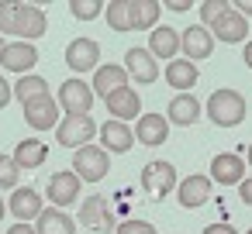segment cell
<instances>
[{
  "label": "cell",
  "mask_w": 252,
  "mask_h": 234,
  "mask_svg": "<svg viewBox=\"0 0 252 234\" xmlns=\"http://www.w3.org/2000/svg\"><path fill=\"white\" fill-rule=\"evenodd\" d=\"M14 21H18V4H0V35H14Z\"/></svg>",
  "instance_id": "d6a6232c"
},
{
  "label": "cell",
  "mask_w": 252,
  "mask_h": 234,
  "mask_svg": "<svg viewBox=\"0 0 252 234\" xmlns=\"http://www.w3.org/2000/svg\"><path fill=\"white\" fill-rule=\"evenodd\" d=\"M238 196H242V203H245V207H252V176H249V179H242Z\"/></svg>",
  "instance_id": "d590c367"
},
{
  "label": "cell",
  "mask_w": 252,
  "mask_h": 234,
  "mask_svg": "<svg viewBox=\"0 0 252 234\" xmlns=\"http://www.w3.org/2000/svg\"><path fill=\"white\" fill-rule=\"evenodd\" d=\"M125 69L135 83H156L159 79V59L149 49H128L125 52Z\"/></svg>",
  "instance_id": "5bb4252c"
},
{
  "label": "cell",
  "mask_w": 252,
  "mask_h": 234,
  "mask_svg": "<svg viewBox=\"0 0 252 234\" xmlns=\"http://www.w3.org/2000/svg\"><path fill=\"white\" fill-rule=\"evenodd\" d=\"M0 66H4L7 73H18V79H21V76H32V69L38 66V49H35V42H7Z\"/></svg>",
  "instance_id": "52a82bcc"
},
{
  "label": "cell",
  "mask_w": 252,
  "mask_h": 234,
  "mask_svg": "<svg viewBox=\"0 0 252 234\" xmlns=\"http://www.w3.org/2000/svg\"><path fill=\"white\" fill-rule=\"evenodd\" d=\"M180 186V179H176V169H173V162H149L145 169H142V189L152 196V200H166L173 189Z\"/></svg>",
  "instance_id": "277c9868"
},
{
  "label": "cell",
  "mask_w": 252,
  "mask_h": 234,
  "mask_svg": "<svg viewBox=\"0 0 252 234\" xmlns=\"http://www.w3.org/2000/svg\"><path fill=\"white\" fill-rule=\"evenodd\" d=\"M80 186H83V179H80L73 169H69V172H52V176H49V203L59 207V210L73 207V203L80 200Z\"/></svg>",
  "instance_id": "30bf717a"
},
{
  "label": "cell",
  "mask_w": 252,
  "mask_h": 234,
  "mask_svg": "<svg viewBox=\"0 0 252 234\" xmlns=\"http://www.w3.org/2000/svg\"><path fill=\"white\" fill-rule=\"evenodd\" d=\"M35 231H38V234H76V220H73L66 210L49 207V210L35 220Z\"/></svg>",
  "instance_id": "4316f807"
},
{
  "label": "cell",
  "mask_w": 252,
  "mask_h": 234,
  "mask_svg": "<svg viewBox=\"0 0 252 234\" xmlns=\"http://www.w3.org/2000/svg\"><path fill=\"white\" fill-rule=\"evenodd\" d=\"M207 117L218 128H235L245 121V97L238 90H214L207 100Z\"/></svg>",
  "instance_id": "6da1fadb"
},
{
  "label": "cell",
  "mask_w": 252,
  "mask_h": 234,
  "mask_svg": "<svg viewBox=\"0 0 252 234\" xmlns=\"http://www.w3.org/2000/svg\"><path fill=\"white\" fill-rule=\"evenodd\" d=\"M211 35H214L218 42H224V45H238V42H245V35H249V18L238 14L235 4H231V7L211 25Z\"/></svg>",
  "instance_id": "7c38bea8"
},
{
  "label": "cell",
  "mask_w": 252,
  "mask_h": 234,
  "mask_svg": "<svg viewBox=\"0 0 252 234\" xmlns=\"http://www.w3.org/2000/svg\"><path fill=\"white\" fill-rule=\"evenodd\" d=\"M104 7H107L104 0H69V14L76 21H94V18H100Z\"/></svg>",
  "instance_id": "f546056e"
},
{
  "label": "cell",
  "mask_w": 252,
  "mask_h": 234,
  "mask_svg": "<svg viewBox=\"0 0 252 234\" xmlns=\"http://www.w3.org/2000/svg\"><path fill=\"white\" fill-rule=\"evenodd\" d=\"M162 7H166V11H176V14H183V11H190L193 4H190V0H166Z\"/></svg>",
  "instance_id": "8d00e7d4"
},
{
  "label": "cell",
  "mask_w": 252,
  "mask_h": 234,
  "mask_svg": "<svg viewBox=\"0 0 252 234\" xmlns=\"http://www.w3.org/2000/svg\"><path fill=\"white\" fill-rule=\"evenodd\" d=\"M197 62H190V59H173V62H166V83L173 86V90H180V93H190L193 86H197Z\"/></svg>",
  "instance_id": "d4e9b609"
},
{
  "label": "cell",
  "mask_w": 252,
  "mask_h": 234,
  "mask_svg": "<svg viewBox=\"0 0 252 234\" xmlns=\"http://www.w3.org/2000/svg\"><path fill=\"white\" fill-rule=\"evenodd\" d=\"M242 62L252 69V42H245V52H242Z\"/></svg>",
  "instance_id": "60d3db41"
},
{
  "label": "cell",
  "mask_w": 252,
  "mask_h": 234,
  "mask_svg": "<svg viewBox=\"0 0 252 234\" xmlns=\"http://www.w3.org/2000/svg\"><path fill=\"white\" fill-rule=\"evenodd\" d=\"M228 7H231L228 0H204V4H200V18H204V25L211 28V25H214V21H218Z\"/></svg>",
  "instance_id": "1f68e13d"
},
{
  "label": "cell",
  "mask_w": 252,
  "mask_h": 234,
  "mask_svg": "<svg viewBox=\"0 0 252 234\" xmlns=\"http://www.w3.org/2000/svg\"><path fill=\"white\" fill-rule=\"evenodd\" d=\"M4 49H7V38H4V35H0V59H4Z\"/></svg>",
  "instance_id": "b9f144b4"
},
{
  "label": "cell",
  "mask_w": 252,
  "mask_h": 234,
  "mask_svg": "<svg viewBox=\"0 0 252 234\" xmlns=\"http://www.w3.org/2000/svg\"><path fill=\"white\" fill-rule=\"evenodd\" d=\"M14 97L21 100V107L25 104H32V100H38V97H49V83L42 79V76H21L18 83H14Z\"/></svg>",
  "instance_id": "83f0119b"
},
{
  "label": "cell",
  "mask_w": 252,
  "mask_h": 234,
  "mask_svg": "<svg viewBox=\"0 0 252 234\" xmlns=\"http://www.w3.org/2000/svg\"><path fill=\"white\" fill-rule=\"evenodd\" d=\"M7 210L14 213L18 224H28V220H38V217L45 213V203H42L38 189H32V186H18V189L11 193V200H7Z\"/></svg>",
  "instance_id": "8fae6325"
},
{
  "label": "cell",
  "mask_w": 252,
  "mask_h": 234,
  "mask_svg": "<svg viewBox=\"0 0 252 234\" xmlns=\"http://www.w3.org/2000/svg\"><path fill=\"white\" fill-rule=\"evenodd\" d=\"M204 234H238V231H235L231 224H207Z\"/></svg>",
  "instance_id": "74e56055"
},
{
  "label": "cell",
  "mask_w": 252,
  "mask_h": 234,
  "mask_svg": "<svg viewBox=\"0 0 252 234\" xmlns=\"http://www.w3.org/2000/svg\"><path fill=\"white\" fill-rule=\"evenodd\" d=\"M159 0H128V18H131V31H156L159 25Z\"/></svg>",
  "instance_id": "cb8c5ba5"
},
{
  "label": "cell",
  "mask_w": 252,
  "mask_h": 234,
  "mask_svg": "<svg viewBox=\"0 0 252 234\" xmlns=\"http://www.w3.org/2000/svg\"><path fill=\"white\" fill-rule=\"evenodd\" d=\"M90 86H94V93H97V97H104V100H107L111 93H118V90H125V86H128V69H125V66H111V62H107V66H100V69L94 73V83H90Z\"/></svg>",
  "instance_id": "44dd1931"
},
{
  "label": "cell",
  "mask_w": 252,
  "mask_h": 234,
  "mask_svg": "<svg viewBox=\"0 0 252 234\" xmlns=\"http://www.w3.org/2000/svg\"><path fill=\"white\" fill-rule=\"evenodd\" d=\"M18 172L14 155H0V189H18Z\"/></svg>",
  "instance_id": "4dcf8cb0"
},
{
  "label": "cell",
  "mask_w": 252,
  "mask_h": 234,
  "mask_svg": "<svg viewBox=\"0 0 252 234\" xmlns=\"http://www.w3.org/2000/svg\"><path fill=\"white\" fill-rule=\"evenodd\" d=\"M169 138V117L166 114H142L135 121V141L145 148H156Z\"/></svg>",
  "instance_id": "2e32d148"
},
{
  "label": "cell",
  "mask_w": 252,
  "mask_h": 234,
  "mask_svg": "<svg viewBox=\"0 0 252 234\" xmlns=\"http://www.w3.org/2000/svg\"><path fill=\"white\" fill-rule=\"evenodd\" d=\"M49 31V18L38 4H18V21H14V35L18 42H35Z\"/></svg>",
  "instance_id": "ba28073f"
},
{
  "label": "cell",
  "mask_w": 252,
  "mask_h": 234,
  "mask_svg": "<svg viewBox=\"0 0 252 234\" xmlns=\"http://www.w3.org/2000/svg\"><path fill=\"white\" fill-rule=\"evenodd\" d=\"M242 172H245V162L238 152H221L211 158V179L221 186H242V179H245Z\"/></svg>",
  "instance_id": "e0dca14e"
},
{
  "label": "cell",
  "mask_w": 252,
  "mask_h": 234,
  "mask_svg": "<svg viewBox=\"0 0 252 234\" xmlns=\"http://www.w3.org/2000/svg\"><path fill=\"white\" fill-rule=\"evenodd\" d=\"M211 176H187L180 186H176V200H180V207L183 210H197V207H204L207 200H211Z\"/></svg>",
  "instance_id": "ac0fdd59"
},
{
  "label": "cell",
  "mask_w": 252,
  "mask_h": 234,
  "mask_svg": "<svg viewBox=\"0 0 252 234\" xmlns=\"http://www.w3.org/2000/svg\"><path fill=\"white\" fill-rule=\"evenodd\" d=\"M149 52L162 62H173L180 52H183V31L169 28V25H159L152 35H149Z\"/></svg>",
  "instance_id": "4fadbf2b"
},
{
  "label": "cell",
  "mask_w": 252,
  "mask_h": 234,
  "mask_svg": "<svg viewBox=\"0 0 252 234\" xmlns=\"http://www.w3.org/2000/svg\"><path fill=\"white\" fill-rule=\"evenodd\" d=\"M94 134H100V128H97L94 117H63L59 128H56V141L66 145V148H76V152L87 148Z\"/></svg>",
  "instance_id": "5b68a950"
},
{
  "label": "cell",
  "mask_w": 252,
  "mask_h": 234,
  "mask_svg": "<svg viewBox=\"0 0 252 234\" xmlns=\"http://www.w3.org/2000/svg\"><path fill=\"white\" fill-rule=\"evenodd\" d=\"M104 107H107L111 121H121V124H125L128 117H142V97H138V90H131V86L111 93V97L104 100Z\"/></svg>",
  "instance_id": "d6986e66"
},
{
  "label": "cell",
  "mask_w": 252,
  "mask_h": 234,
  "mask_svg": "<svg viewBox=\"0 0 252 234\" xmlns=\"http://www.w3.org/2000/svg\"><path fill=\"white\" fill-rule=\"evenodd\" d=\"M73 172L83 179V182H100L107 172H111V155L100 148V145H87L73 155Z\"/></svg>",
  "instance_id": "3957f363"
},
{
  "label": "cell",
  "mask_w": 252,
  "mask_h": 234,
  "mask_svg": "<svg viewBox=\"0 0 252 234\" xmlns=\"http://www.w3.org/2000/svg\"><path fill=\"white\" fill-rule=\"evenodd\" d=\"M25 121H28V128H35V131H49V128H59V100H52V97H38V100H32V104H25Z\"/></svg>",
  "instance_id": "9a60e30c"
},
{
  "label": "cell",
  "mask_w": 252,
  "mask_h": 234,
  "mask_svg": "<svg viewBox=\"0 0 252 234\" xmlns=\"http://www.w3.org/2000/svg\"><path fill=\"white\" fill-rule=\"evenodd\" d=\"M235 11H238V14H245V18H252V0H238Z\"/></svg>",
  "instance_id": "ab89813d"
},
{
  "label": "cell",
  "mask_w": 252,
  "mask_h": 234,
  "mask_svg": "<svg viewBox=\"0 0 252 234\" xmlns=\"http://www.w3.org/2000/svg\"><path fill=\"white\" fill-rule=\"evenodd\" d=\"M245 234H252V227H249V231H245Z\"/></svg>",
  "instance_id": "f6af8a7d"
},
{
  "label": "cell",
  "mask_w": 252,
  "mask_h": 234,
  "mask_svg": "<svg viewBox=\"0 0 252 234\" xmlns=\"http://www.w3.org/2000/svg\"><path fill=\"white\" fill-rule=\"evenodd\" d=\"M4 213H7V203H4V200H0V220H4Z\"/></svg>",
  "instance_id": "7bdbcfd3"
},
{
  "label": "cell",
  "mask_w": 252,
  "mask_h": 234,
  "mask_svg": "<svg viewBox=\"0 0 252 234\" xmlns=\"http://www.w3.org/2000/svg\"><path fill=\"white\" fill-rule=\"evenodd\" d=\"M45 158H49V145L38 141V138H21V141L14 145V162H18V169H38Z\"/></svg>",
  "instance_id": "484cf974"
},
{
  "label": "cell",
  "mask_w": 252,
  "mask_h": 234,
  "mask_svg": "<svg viewBox=\"0 0 252 234\" xmlns=\"http://www.w3.org/2000/svg\"><path fill=\"white\" fill-rule=\"evenodd\" d=\"M114 234H159V231H156L149 220H135V217H131V220H121Z\"/></svg>",
  "instance_id": "836d02e7"
},
{
  "label": "cell",
  "mask_w": 252,
  "mask_h": 234,
  "mask_svg": "<svg viewBox=\"0 0 252 234\" xmlns=\"http://www.w3.org/2000/svg\"><path fill=\"white\" fill-rule=\"evenodd\" d=\"M211 52H214V35L204 25H193L183 31V59L204 62V59H211Z\"/></svg>",
  "instance_id": "ffe728a7"
},
{
  "label": "cell",
  "mask_w": 252,
  "mask_h": 234,
  "mask_svg": "<svg viewBox=\"0 0 252 234\" xmlns=\"http://www.w3.org/2000/svg\"><path fill=\"white\" fill-rule=\"evenodd\" d=\"M94 86L83 83L80 76L66 79L59 86V107L66 110V117H90V107H94Z\"/></svg>",
  "instance_id": "7a4b0ae2"
},
{
  "label": "cell",
  "mask_w": 252,
  "mask_h": 234,
  "mask_svg": "<svg viewBox=\"0 0 252 234\" xmlns=\"http://www.w3.org/2000/svg\"><path fill=\"white\" fill-rule=\"evenodd\" d=\"M166 117H169V124L190 128V124H197V117H200V100H197L193 93H176V97L169 100V107H166Z\"/></svg>",
  "instance_id": "7402d4cb"
},
{
  "label": "cell",
  "mask_w": 252,
  "mask_h": 234,
  "mask_svg": "<svg viewBox=\"0 0 252 234\" xmlns=\"http://www.w3.org/2000/svg\"><path fill=\"white\" fill-rule=\"evenodd\" d=\"M100 145H104V152L111 155V152H131V145H135V131L128 128V124H121V121H104V128H100Z\"/></svg>",
  "instance_id": "603a6c76"
},
{
  "label": "cell",
  "mask_w": 252,
  "mask_h": 234,
  "mask_svg": "<svg viewBox=\"0 0 252 234\" xmlns=\"http://www.w3.org/2000/svg\"><path fill=\"white\" fill-rule=\"evenodd\" d=\"M80 224L83 227H90V231H97V234H104V231H118V224H114V210H111V203L97 193V196H87L83 203H80Z\"/></svg>",
  "instance_id": "8992f818"
},
{
  "label": "cell",
  "mask_w": 252,
  "mask_h": 234,
  "mask_svg": "<svg viewBox=\"0 0 252 234\" xmlns=\"http://www.w3.org/2000/svg\"><path fill=\"white\" fill-rule=\"evenodd\" d=\"M7 234H38L32 224H14V227H7Z\"/></svg>",
  "instance_id": "f35d334b"
},
{
  "label": "cell",
  "mask_w": 252,
  "mask_h": 234,
  "mask_svg": "<svg viewBox=\"0 0 252 234\" xmlns=\"http://www.w3.org/2000/svg\"><path fill=\"white\" fill-rule=\"evenodd\" d=\"M249 165H252V141H249Z\"/></svg>",
  "instance_id": "ee69618b"
},
{
  "label": "cell",
  "mask_w": 252,
  "mask_h": 234,
  "mask_svg": "<svg viewBox=\"0 0 252 234\" xmlns=\"http://www.w3.org/2000/svg\"><path fill=\"white\" fill-rule=\"evenodd\" d=\"M100 45L94 38H73L66 45V66L73 73H97L100 66Z\"/></svg>",
  "instance_id": "9c48e42d"
},
{
  "label": "cell",
  "mask_w": 252,
  "mask_h": 234,
  "mask_svg": "<svg viewBox=\"0 0 252 234\" xmlns=\"http://www.w3.org/2000/svg\"><path fill=\"white\" fill-rule=\"evenodd\" d=\"M104 18L114 31H131V18H128V0H111L104 7Z\"/></svg>",
  "instance_id": "f1b7e54d"
},
{
  "label": "cell",
  "mask_w": 252,
  "mask_h": 234,
  "mask_svg": "<svg viewBox=\"0 0 252 234\" xmlns=\"http://www.w3.org/2000/svg\"><path fill=\"white\" fill-rule=\"evenodd\" d=\"M11 100H14V86H11V83H7L4 76H0V110H4V107H7Z\"/></svg>",
  "instance_id": "e575fe53"
}]
</instances>
